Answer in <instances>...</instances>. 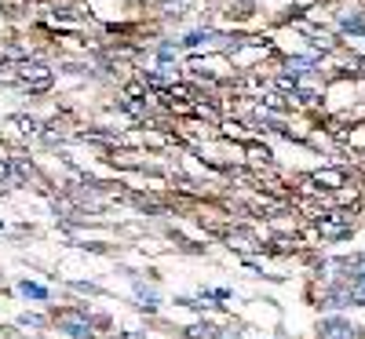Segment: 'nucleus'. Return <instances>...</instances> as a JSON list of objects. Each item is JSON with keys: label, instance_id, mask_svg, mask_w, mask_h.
<instances>
[{"label": "nucleus", "instance_id": "11", "mask_svg": "<svg viewBox=\"0 0 365 339\" xmlns=\"http://www.w3.org/2000/svg\"><path fill=\"white\" fill-rule=\"evenodd\" d=\"M4 179H8V165H4V161H0V182H4Z\"/></svg>", "mask_w": 365, "mask_h": 339}, {"label": "nucleus", "instance_id": "10", "mask_svg": "<svg viewBox=\"0 0 365 339\" xmlns=\"http://www.w3.org/2000/svg\"><path fill=\"white\" fill-rule=\"evenodd\" d=\"M15 125H19L22 132H37V120H26V117H15Z\"/></svg>", "mask_w": 365, "mask_h": 339}, {"label": "nucleus", "instance_id": "6", "mask_svg": "<svg viewBox=\"0 0 365 339\" xmlns=\"http://www.w3.org/2000/svg\"><path fill=\"white\" fill-rule=\"evenodd\" d=\"M314 179H318V182H329V187H340V182H344V175H340V172H318Z\"/></svg>", "mask_w": 365, "mask_h": 339}, {"label": "nucleus", "instance_id": "2", "mask_svg": "<svg viewBox=\"0 0 365 339\" xmlns=\"http://www.w3.org/2000/svg\"><path fill=\"white\" fill-rule=\"evenodd\" d=\"M58 328L70 332V335H77V339H88V335H91V321H88L84 314H73V311L58 314Z\"/></svg>", "mask_w": 365, "mask_h": 339}, {"label": "nucleus", "instance_id": "9", "mask_svg": "<svg viewBox=\"0 0 365 339\" xmlns=\"http://www.w3.org/2000/svg\"><path fill=\"white\" fill-rule=\"evenodd\" d=\"M289 70H292V73H307V70H311V58H292Z\"/></svg>", "mask_w": 365, "mask_h": 339}, {"label": "nucleus", "instance_id": "8", "mask_svg": "<svg viewBox=\"0 0 365 339\" xmlns=\"http://www.w3.org/2000/svg\"><path fill=\"white\" fill-rule=\"evenodd\" d=\"M230 241H237V249H245V252H249V249H256V241H252L249 234H230Z\"/></svg>", "mask_w": 365, "mask_h": 339}, {"label": "nucleus", "instance_id": "5", "mask_svg": "<svg viewBox=\"0 0 365 339\" xmlns=\"http://www.w3.org/2000/svg\"><path fill=\"white\" fill-rule=\"evenodd\" d=\"M351 299H354L358 306H365V273H358V277H354V285H351Z\"/></svg>", "mask_w": 365, "mask_h": 339}, {"label": "nucleus", "instance_id": "4", "mask_svg": "<svg viewBox=\"0 0 365 339\" xmlns=\"http://www.w3.org/2000/svg\"><path fill=\"white\" fill-rule=\"evenodd\" d=\"M340 26L351 29V33H361V15H358V11H344V15H340Z\"/></svg>", "mask_w": 365, "mask_h": 339}, {"label": "nucleus", "instance_id": "7", "mask_svg": "<svg viewBox=\"0 0 365 339\" xmlns=\"http://www.w3.org/2000/svg\"><path fill=\"white\" fill-rule=\"evenodd\" d=\"M22 296H34V299H48V292H44L41 285H29V281H22Z\"/></svg>", "mask_w": 365, "mask_h": 339}, {"label": "nucleus", "instance_id": "12", "mask_svg": "<svg viewBox=\"0 0 365 339\" xmlns=\"http://www.w3.org/2000/svg\"><path fill=\"white\" fill-rule=\"evenodd\" d=\"M354 270H358V273H365V256L358 259V266H354Z\"/></svg>", "mask_w": 365, "mask_h": 339}, {"label": "nucleus", "instance_id": "1", "mask_svg": "<svg viewBox=\"0 0 365 339\" xmlns=\"http://www.w3.org/2000/svg\"><path fill=\"white\" fill-rule=\"evenodd\" d=\"M318 335L322 339H358V328L351 321H340V318H325L318 325Z\"/></svg>", "mask_w": 365, "mask_h": 339}, {"label": "nucleus", "instance_id": "3", "mask_svg": "<svg viewBox=\"0 0 365 339\" xmlns=\"http://www.w3.org/2000/svg\"><path fill=\"white\" fill-rule=\"evenodd\" d=\"M347 230H351V215H329V219H322L325 237H344Z\"/></svg>", "mask_w": 365, "mask_h": 339}]
</instances>
